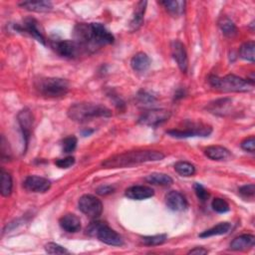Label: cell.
Segmentation results:
<instances>
[{"label":"cell","mask_w":255,"mask_h":255,"mask_svg":"<svg viewBox=\"0 0 255 255\" xmlns=\"http://www.w3.org/2000/svg\"><path fill=\"white\" fill-rule=\"evenodd\" d=\"M164 154L157 150H132L113 155L102 162L107 168H119L130 166L142 162L161 160Z\"/></svg>","instance_id":"cell-1"},{"label":"cell","mask_w":255,"mask_h":255,"mask_svg":"<svg viewBox=\"0 0 255 255\" xmlns=\"http://www.w3.org/2000/svg\"><path fill=\"white\" fill-rule=\"evenodd\" d=\"M112 112L109 108L93 103H76L68 109V117L77 123H86L96 118H109Z\"/></svg>","instance_id":"cell-2"},{"label":"cell","mask_w":255,"mask_h":255,"mask_svg":"<svg viewBox=\"0 0 255 255\" xmlns=\"http://www.w3.org/2000/svg\"><path fill=\"white\" fill-rule=\"evenodd\" d=\"M208 82L212 88L221 92H249L254 87L253 80H245L235 75H226L224 77L210 76Z\"/></svg>","instance_id":"cell-3"},{"label":"cell","mask_w":255,"mask_h":255,"mask_svg":"<svg viewBox=\"0 0 255 255\" xmlns=\"http://www.w3.org/2000/svg\"><path fill=\"white\" fill-rule=\"evenodd\" d=\"M35 88L46 98H62L69 91V83L62 78H40L35 81Z\"/></svg>","instance_id":"cell-4"},{"label":"cell","mask_w":255,"mask_h":255,"mask_svg":"<svg viewBox=\"0 0 255 255\" xmlns=\"http://www.w3.org/2000/svg\"><path fill=\"white\" fill-rule=\"evenodd\" d=\"M87 232L90 235L97 236L100 241L108 245L121 246L124 244L123 237L117 231H115L107 224L100 221L92 222L87 228Z\"/></svg>","instance_id":"cell-5"},{"label":"cell","mask_w":255,"mask_h":255,"mask_svg":"<svg viewBox=\"0 0 255 255\" xmlns=\"http://www.w3.org/2000/svg\"><path fill=\"white\" fill-rule=\"evenodd\" d=\"M212 131V128L208 125L202 123H194V122H185L183 128H174L167 130L170 136L183 138L190 136H208Z\"/></svg>","instance_id":"cell-6"},{"label":"cell","mask_w":255,"mask_h":255,"mask_svg":"<svg viewBox=\"0 0 255 255\" xmlns=\"http://www.w3.org/2000/svg\"><path fill=\"white\" fill-rule=\"evenodd\" d=\"M115 41L112 33L101 23H90L89 49H95L105 45L113 44Z\"/></svg>","instance_id":"cell-7"},{"label":"cell","mask_w":255,"mask_h":255,"mask_svg":"<svg viewBox=\"0 0 255 255\" xmlns=\"http://www.w3.org/2000/svg\"><path fill=\"white\" fill-rule=\"evenodd\" d=\"M79 209L91 219H97L103 211L102 201L91 194H85L78 201Z\"/></svg>","instance_id":"cell-8"},{"label":"cell","mask_w":255,"mask_h":255,"mask_svg":"<svg viewBox=\"0 0 255 255\" xmlns=\"http://www.w3.org/2000/svg\"><path fill=\"white\" fill-rule=\"evenodd\" d=\"M52 48L58 55L64 58L73 59L80 55L84 49L74 40H55L52 41Z\"/></svg>","instance_id":"cell-9"},{"label":"cell","mask_w":255,"mask_h":255,"mask_svg":"<svg viewBox=\"0 0 255 255\" xmlns=\"http://www.w3.org/2000/svg\"><path fill=\"white\" fill-rule=\"evenodd\" d=\"M171 113L164 109H152L144 112L138 119V123L147 127H157L170 118Z\"/></svg>","instance_id":"cell-10"},{"label":"cell","mask_w":255,"mask_h":255,"mask_svg":"<svg viewBox=\"0 0 255 255\" xmlns=\"http://www.w3.org/2000/svg\"><path fill=\"white\" fill-rule=\"evenodd\" d=\"M14 28L19 32H24L29 34L42 45H46V38L44 36L43 29L41 28L39 22L36 19L32 17L25 18L21 25H15Z\"/></svg>","instance_id":"cell-11"},{"label":"cell","mask_w":255,"mask_h":255,"mask_svg":"<svg viewBox=\"0 0 255 255\" xmlns=\"http://www.w3.org/2000/svg\"><path fill=\"white\" fill-rule=\"evenodd\" d=\"M18 123L20 126V129H21L24 144H25L24 150H26L29 142V138L31 135L32 126H33V115L29 109H24L18 114Z\"/></svg>","instance_id":"cell-12"},{"label":"cell","mask_w":255,"mask_h":255,"mask_svg":"<svg viewBox=\"0 0 255 255\" xmlns=\"http://www.w3.org/2000/svg\"><path fill=\"white\" fill-rule=\"evenodd\" d=\"M171 55L181 72L185 73L188 68V58L184 45L179 40H173L170 45Z\"/></svg>","instance_id":"cell-13"},{"label":"cell","mask_w":255,"mask_h":255,"mask_svg":"<svg viewBox=\"0 0 255 255\" xmlns=\"http://www.w3.org/2000/svg\"><path fill=\"white\" fill-rule=\"evenodd\" d=\"M25 189L31 192H45L51 187V181L45 177L30 175L27 176L23 183Z\"/></svg>","instance_id":"cell-14"},{"label":"cell","mask_w":255,"mask_h":255,"mask_svg":"<svg viewBox=\"0 0 255 255\" xmlns=\"http://www.w3.org/2000/svg\"><path fill=\"white\" fill-rule=\"evenodd\" d=\"M165 204L173 211H182L187 207V200L179 191L170 190L165 195Z\"/></svg>","instance_id":"cell-15"},{"label":"cell","mask_w":255,"mask_h":255,"mask_svg":"<svg viewBox=\"0 0 255 255\" xmlns=\"http://www.w3.org/2000/svg\"><path fill=\"white\" fill-rule=\"evenodd\" d=\"M126 196L133 200H142L153 196L154 191L151 187L145 185H132L126 189Z\"/></svg>","instance_id":"cell-16"},{"label":"cell","mask_w":255,"mask_h":255,"mask_svg":"<svg viewBox=\"0 0 255 255\" xmlns=\"http://www.w3.org/2000/svg\"><path fill=\"white\" fill-rule=\"evenodd\" d=\"M59 224L63 230L69 233L78 232L81 229V220L75 214H66L59 220Z\"/></svg>","instance_id":"cell-17"},{"label":"cell","mask_w":255,"mask_h":255,"mask_svg":"<svg viewBox=\"0 0 255 255\" xmlns=\"http://www.w3.org/2000/svg\"><path fill=\"white\" fill-rule=\"evenodd\" d=\"M255 243V237L252 234H242L234 238L230 243V249L235 251H243L252 248Z\"/></svg>","instance_id":"cell-18"},{"label":"cell","mask_w":255,"mask_h":255,"mask_svg":"<svg viewBox=\"0 0 255 255\" xmlns=\"http://www.w3.org/2000/svg\"><path fill=\"white\" fill-rule=\"evenodd\" d=\"M146 1H139L136 3L133 11L132 18L129 23V29L130 31H136L142 24L143 21V15L146 8Z\"/></svg>","instance_id":"cell-19"},{"label":"cell","mask_w":255,"mask_h":255,"mask_svg":"<svg viewBox=\"0 0 255 255\" xmlns=\"http://www.w3.org/2000/svg\"><path fill=\"white\" fill-rule=\"evenodd\" d=\"M204 154L212 160H225L230 156V151L221 145H210L204 149Z\"/></svg>","instance_id":"cell-20"},{"label":"cell","mask_w":255,"mask_h":255,"mask_svg":"<svg viewBox=\"0 0 255 255\" xmlns=\"http://www.w3.org/2000/svg\"><path fill=\"white\" fill-rule=\"evenodd\" d=\"M130 66L133 71L145 72L150 66V59L145 53L138 52L131 58Z\"/></svg>","instance_id":"cell-21"},{"label":"cell","mask_w":255,"mask_h":255,"mask_svg":"<svg viewBox=\"0 0 255 255\" xmlns=\"http://www.w3.org/2000/svg\"><path fill=\"white\" fill-rule=\"evenodd\" d=\"M19 6L33 12H49L53 9V5L49 1H24Z\"/></svg>","instance_id":"cell-22"},{"label":"cell","mask_w":255,"mask_h":255,"mask_svg":"<svg viewBox=\"0 0 255 255\" xmlns=\"http://www.w3.org/2000/svg\"><path fill=\"white\" fill-rule=\"evenodd\" d=\"M160 4L165 8V10L173 17L181 16L184 12L185 1H160Z\"/></svg>","instance_id":"cell-23"},{"label":"cell","mask_w":255,"mask_h":255,"mask_svg":"<svg viewBox=\"0 0 255 255\" xmlns=\"http://www.w3.org/2000/svg\"><path fill=\"white\" fill-rule=\"evenodd\" d=\"M218 26L221 29L224 36L228 38H233L237 34V28L233 21L227 16H221L218 20Z\"/></svg>","instance_id":"cell-24"},{"label":"cell","mask_w":255,"mask_h":255,"mask_svg":"<svg viewBox=\"0 0 255 255\" xmlns=\"http://www.w3.org/2000/svg\"><path fill=\"white\" fill-rule=\"evenodd\" d=\"M231 228V224L228 222H220L217 225L203 231L202 233L199 234V237L201 238H206L210 236H217V235H222L227 232H229Z\"/></svg>","instance_id":"cell-25"},{"label":"cell","mask_w":255,"mask_h":255,"mask_svg":"<svg viewBox=\"0 0 255 255\" xmlns=\"http://www.w3.org/2000/svg\"><path fill=\"white\" fill-rule=\"evenodd\" d=\"M145 180L148 183L156 184V185H163V186L170 185L173 182L172 178L169 175H167L165 173H160V172H154V173L147 175L145 177Z\"/></svg>","instance_id":"cell-26"},{"label":"cell","mask_w":255,"mask_h":255,"mask_svg":"<svg viewBox=\"0 0 255 255\" xmlns=\"http://www.w3.org/2000/svg\"><path fill=\"white\" fill-rule=\"evenodd\" d=\"M254 49H255V43L254 41H248L241 45L239 49V55L243 60L254 62Z\"/></svg>","instance_id":"cell-27"},{"label":"cell","mask_w":255,"mask_h":255,"mask_svg":"<svg viewBox=\"0 0 255 255\" xmlns=\"http://www.w3.org/2000/svg\"><path fill=\"white\" fill-rule=\"evenodd\" d=\"M13 181L9 172L1 169V194L2 196H9L12 192Z\"/></svg>","instance_id":"cell-28"},{"label":"cell","mask_w":255,"mask_h":255,"mask_svg":"<svg viewBox=\"0 0 255 255\" xmlns=\"http://www.w3.org/2000/svg\"><path fill=\"white\" fill-rule=\"evenodd\" d=\"M175 171L181 176H191L195 173V167L188 161H177L174 164Z\"/></svg>","instance_id":"cell-29"},{"label":"cell","mask_w":255,"mask_h":255,"mask_svg":"<svg viewBox=\"0 0 255 255\" xmlns=\"http://www.w3.org/2000/svg\"><path fill=\"white\" fill-rule=\"evenodd\" d=\"M166 238L167 237L165 234H157V235H152V236H143V237H141V241L144 245L156 246V245H160V244L164 243Z\"/></svg>","instance_id":"cell-30"},{"label":"cell","mask_w":255,"mask_h":255,"mask_svg":"<svg viewBox=\"0 0 255 255\" xmlns=\"http://www.w3.org/2000/svg\"><path fill=\"white\" fill-rule=\"evenodd\" d=\"M211 207L214 211L218 213H225L230 210V207L227 201L220 197H216L211 201Z\"/></svg>","instance_id":"cell-31"},{"label":"cell","mask_w":255,"mask_h":255,"mask_svg":"<svg viewBox=\"0 0 255 255\" xmlns=\"http://www.w3.org/2000/svg\"><path fill=\"white\" fill-rule=\"evenodd\" d=\"M77 137L74 135H69L67 137H65L62 140V150L66 153H70L73 152L77 146Z\"/></svg>","instance_id":"cell-32"},{"label":"cell","mask_w":255,"mask_h":255,"mask_svg":"<svg viewBox=\"0 0 255 255\" xmlns=\"http://www.w3.org/2000/svg\"><path fill=\"white\" fill-rule=\"evenodd\" d=\"M231 101L229 99H221L218 100L216 102H214V104H211L210 107L208 108L211 112L218 114V113H223V111H225L226 106L230 103Z\"/></svg>","instance_id":"cell-33"},{"label":"cell","mask_w":255,"mask_h":255,"mask_svg":"<svg viewBox=\"0 0 255 255\" xmlns=\"http://www.w3.org/2000/svg\"><path fill=\"white\" fill-rule=\"evenodd\" d=\"M45 250L49 254H66L68 253V250L64 248L63 246L54 243V242H49L48 244L45 245Z\"/></svg>","instance_id":"cell-34"},{"label":"cell","mask_w":255,"mask_h":255,"mask_svg":"<svg viewBox=\"0 0 255 255\" xmlns=\"http://www.w3.org/2000/svg\"><path fill=\"white\" fill-rule=\"evenodd\" d=\"M193 188H194V191H195V194H196L197 198H198L200 201L204 202V201H206V200L208 199L209 193H208V191L203 187V185H201L200 183H197V182H196V183H194Z\"/></svg>","instance_id":"cell-35"},{"label":"cell","mask_w":255,"mask_h":255,"mask_svg":"<svg viewBox=\"0 0 255 255\" xmlns=\"http://www.w3.org/2000/svg\"><path fill=\"white\" fill-rule=\"evenodd\" d=\"M238 191L241 194V196H243L245 198H253L254 197V192H255V185L253 183L245 184V185L241 186L238 189Z\"/></svg>","instance_id":"cell-36"},{"label":"cell","mask_w":255,"mask_h":255,"mask_svg":"<svg viewBox=\"0 0 255 255\" xmlns=\"http://www.w3.org/2000/svg\"><path fill=\"white\" fill-rule=\"evenodd\" d=\"M137 99H138L139 103H141L142 105H146V106H148L150 104L152 105V103H154V101H155V99L152 95H150L144 91L139 92V94L137 95Z\"/></svg>","instance_id":"cell-37"},{"label":"cell","mask_w":255,"mask_h":255,"mask_svg":"<svg viewBox=\"0 0 255 255\" xmlns=\"http://www.w3.org/2000/svg\"><path fill=\"white\" fill-rule=\"evenodd\" d=\"M75 163L74 156H67L65 158H59L55 161V164L60 168H69Z\"/></svg>","instance_id":"cell-38"},{"label":"cell","mask_w":255,"mask_h":255,"mask_svg":"<svg viewBox=\"0 0 255 255\" xmlns=\"http://www.w3.org/2000/svg\"><path fill=\"white\" fill-rule=\"evenodd\" d=\"M241 147L249 152H254L255 151V138L253 135L245 138L242 142H241Z\"/></svg>","instance_id":"cell-39"},{"label":"cell","mask_w":255,"mask_h":255,"mask_svg":"<svg viewBox=\"0 0 255 255\" xmlns=\"http://www.w3.org/2000/svg\"><path fill=\"white\" fill-rule=\"evenodd\" d=\"M113 191H114V187H112L110 185H102L97 188V193L100 195H107V194L112 193Z\"/></svg>","instance_id":"cell-40"},{"label":"cell","mask_w":255,"mask_h":255,"mask_svg":"<svg viewBox=\"0 0 255 255\" xmlns=\"http://www.w3.org/2000/svg\"><path fill=\"white\" fill-rule=\"evenodd\" d=\"M206 253H208V251L202 247H195L188 252V254H206Z\"/></svg>","instance_id":"cell-41"}]
</instances>
